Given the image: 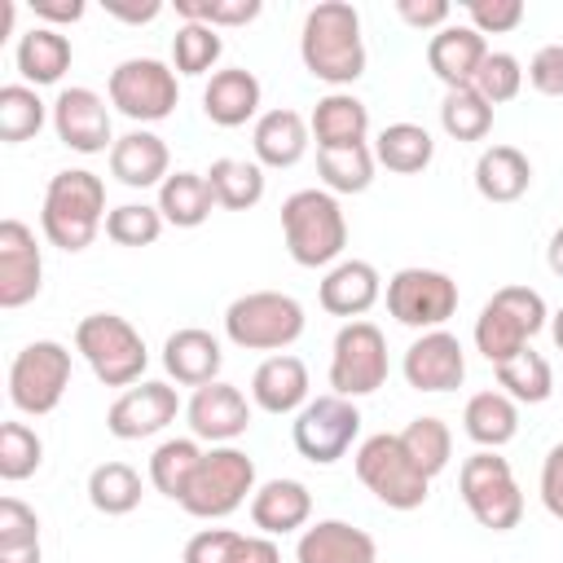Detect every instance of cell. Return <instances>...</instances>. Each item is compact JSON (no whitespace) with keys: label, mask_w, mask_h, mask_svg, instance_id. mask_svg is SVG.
Wrapping results in <instances>:
<instances>
[{"label":"cell","mask_w":563,"mask_h":563,"mask_svg":"<svg viewBox=\"0 0 563 563\" xmlns=\"http://www.w3.org/2000/svg\"><path fill=\"white\" fill-rule=\"evenodd\" d=\"M400 444H405V453L413 457V466H418L427 479H435V475L449 466V457H453V431H449V422L435 418V413H418V418L400 431Z\"/></svg>","instance_id":"obj_40"},{"label":"cell","mask_w":563,"mask_h":563,"mask_svg":"<svg viewBox=\"0 0 563 563\" xmlns=\"http://www.w3.org/2000/svg\"><path fill=\"white\" fill-rule=\"evenodd\" d=\"M251 405L273 418L299 413L308 405V365L290 352H273L268 361H260L251 374Z\"/></svg>","instance_id":"obj_24"},{"label":"cell","mask_w":563,"mask_h":563,"mask_svg":"<svg viewBox=\"0 0 563 563\" xmlns=\"http://www.w3.org/2000/svg\"><path fill=\"white\" fill-rule=\"evenodd\" d=\"M75 352L88 361L92 378L106 387H132L150 365L141 330L119 312H88L75 325Z\"/></svg>","instance_id":"obj_4"},{"label":"cell","mask_w":563,"mask_h":563,"mask_svg":"<svg viewBox=\"0 0 563 563\" xmlns=\"http://www.w3.org/2000/svg\"><path fill=\"white\" fill-rule=\"evenodd\" d=\"M475 189L484 202H519L532 189V163L515 145H488L475 158Z\"/></svg>","instance_id":"obj_31"},{"label":"cell","mask_w":563,"mask_h":563,"mask_svg":"<svg viewBox=\"0 0 563 563\" xmlns=\"http://www.w3.org/2000/svg\"><path fill=\"white\" fill-rule=\"evenodd\" d=\"M440 128L453 141H484L493 132V106L475 88H444L440 101Z\"/></svg>","instance_id":"obj_42"},{"label":"cell","mask_w":563,"mask_h":563,"mask_svg":"<svg viewBox=\"0 0 563 563\" xmlns=\"http://www.w3.org/2000/svg\"><path fill=\"white\" fill-rule=\"evenodd\" d=\"M260 0H176V13L185 22H207V26H246L260 18Z\"/></svg>","instance_id":"obj_47"},{"label":"cell","mask_w":563,"mask_h":563,"mask_svg":"<svg viewBox=\"0 0 563 563\" xmlns=\"http://www.w3.org/2000/svg\"><path fill=\"white\" fill-rule=\"evenodd\" d=\"M523 0H466V18L479 35H506L523 22Z\"/></svg>","instance_id":"obj_48"},{"label":"cell","mask_w":563,"mask_h":563,"mask_svg":"<svg viewBox=\"0 0 563 563\" xmlns=\"http://www.w3.org/2000/svg\"><path fill=\"white\" fill-rule=\"evenodd\" d=\"M312 136H317V150H343V145H365L369 136V106L352 92H325L317 106H312V119H308Z\"/></svg>","instance_id":"obj_29"},{"label":"cell","mask_w":563,"mask_h":563,"mask_svg":"<svg viewBox=\"0 0 563 563\" xmlns=\"http://www.w3.org/2000/svg\"><path fill=\"white\" fill-rule=\"evenodd\" d=\"M545 264H550V273H554V277H563V224L550 233V246H545Z\"/></svg>","instance_id":"obj_58"},{"label":"cell","mask_w":563,"mask_h":563,"mask_svg":"<svg viewBox=\"0 0 563 563\" xmlns=\"http://www.w3.org/2000/svg\"><path fill=\"white\" fill-rule=\"evenodd\" d=\"M462 431L479 444V449H501L519 435V405L501 391V387H488V391H475L462 409Z\"/></svg>","instance_id":"obj_32"},{"label":"cell","mask_w":563,"mask_h":563,"mask_svg":"<svg viewBox=\"0 0 563 563\" xmlns=\"http://www.w3.org/2000/svg\"><path fill=\"white\" fill-rule=\"evenodd\" d=\"M387 383V339L374 321H347L339 325L330 343V387L334 396H369Z\"/></svg>","instance_id":"obj_13"},{"label":"cell","mask_w":563,"mask_h":563,"mask_svg":"<svg viewBox=\"0 0 563 563\" xmlns=\"http://www.w3.org/2000/svg\"><path fill=\"white\" fill-rule=\"evenodd\" d=\"M70 57H75V48L57 26H31L18 35V48H13V66L22 70V79L31 88L57 84L70 70Z\"/></svg>","instance_id":"obj_30"},{"label":"cell","mask_w":563,"mask_h":563,"mask_svg":"<svg viewBox=\"0 0 563 563\" xmlns=\"http://www.w3.org/2000/svg\"><path fill=\"white\" fill-rule=\"evenodd\" d=\"M180 413V396L172 383H158V378H141L132 387H123L110 409H106V431L114 440H145V435H158L167 422H176Z\"/></svg>","instance_id":"obj_15"},{"label":"cell","mask_w":563,"mask_h":563,"mask_svg":"<svg viewBox=\"0 0 563 563\" xmlns=\"http://www.w3.org/2000/svg\"><path fill=\"white\" fill-rule=\"evenodd\" d=\"M260 97H264V88L246 66H224V70H211V79L202 88V114L216 128H242V123L260 119Z\"/></svg>","instance_id":"obj_26"},{"label":"cell","mask_w":563,"mask_h":563,"mask_svg":"<svg viewBox=\"0 0 563 563\" xmlns=\"http://www.w3.org/2000/svg\"><path fill=\"white\" fill-rule=\"evenodd\" d=\"M308 141H312V128L299 110L290 106H277V110H264L251 128V150H255V163L260 167H295L303 154H308Z\"/></svg>","instance_id":"obj_27"},{"label":"cell","mask_w":563,"mask_h":563,"mask_svg":"<svg viewBox=\"0 0 563 563\" xmlns=\"http://www.w3.org/2000/svg\"><path fill=\"white\" fill-rule=\"evenodd\" d=\"M497 369V387L515 400V405H541V400H550V391H554V369H550V361L541 356V352H532V347H523L519 356H510V361H501V365H493Z\"/></svg>","instance_id":"obj_38"},{"label":"cell","mask_w":563,"mask_h":563,"mask_svg":"<svg viewBox=\"0 0 563 563\" xmlns=\"http://www.w3.org/2000/svg\"><path fill=\"white\" fill-rule=\"evenodd\" d=\"M106 13L110 18H119V22H154L158 13H163V4L158 0H145V4H106Z\"/></svg>","instance_id":"obj_56"},{"label":"cell","mask_w":563,"mask_h":563,"mask_svg":"<svg viewBox=\"0 0 563 563\" xmlns=\"http://www.w3.org/2000/svg\"><path fill=\"white\" fill-rule=\"evenodd\" d=\"M220 365H224L220 339L211 330H202V325H180L163 343V369L180 387H207V383H216L220 378Z\"/></svg>","instance_id":"obj_25"},{"label":"cell","mask_w":563,"mask_h":563,"mask_svg":"<svg viewBox=\"0 0 563 563\" xmlns=\"http://www.w3.org/2000/svg\"><path fill=\"white\" fill-rule=\"evenodd\" d=\"M488 57V40L471 22H449L427 40V66L444 88H471Z\"/></svg>","instance_id":"obj_20"},{"label":"cell","mask_w":563,"mask_h":563,"mask_svg":"<svg viewBox=\"0 0 563 563\" xmlns=\"http://www.w3.org/2000/svg\"><path fill=\"white\" fill-rule=\"evenodd\" d=\"M352 466H356V479L387 506V510H418L427 501V488L431 479L413 466V457L405 453L400 444V431H378V435H365L352 453Z\"/></svg>","instance_id":"obj_7"},{"label":"cell","mask_w":563,"mask_h":563,"mask_svg":"<svg viewBox=\"0 0 563 563\" xmlns=\"http://www.w3.org/2000/svg\"><path fill=\"white\" fill-rule=\"evenodd\" d=\"M106 180L88 167H66V172H53L48 176V189H44V207H40V229L44 238L75 255V251H88L92 238L101 233L106 224Z\"/></svg>","instance_id":"obj_2"},{"label":"cell","mask_w":563,"mask_h":563,"mask_svg":"<svg viewBox=\"0 0 563 563\" xmlns=\"http://www.w3.org/2000/svg\"><path fill=\"white\" fill-rule=\"evenodd\" d=\"M528 84L541 97H563V44H541L528 62Z\"/></svg>","instance_id":"obj_51"},{"label":"cell","mask_w":563,"mask_h":563,"mask_svg":"<svg viewBox=\"0 0 563 563\" xmlns=\"http://www.w3.org/2000/svg\"><path fill=\"white\" fill-rule=\"evenodd\" d=\"M303 303L286 290H246L224 308V339L246 352H286L303 334Z\"/></svg>","instance_id":"obj_5"},{"label":"cell","mask_w":563,"mask_h":563,"mask_svg":"<svg viewBox=\"0 0 563 563\" xmlns=\"http://www.w3.org/2000/svg\"><path fill=\"white\" fill-rule=\"evenodd\" d=\"M374 145H343V150H317V172L321 185L339 198V194H365L374 185Z\"/></svg>","instance_id":"obj_37"},{"label":"cell","mask_w":563,"mask_h":563,"mask_svg":"<svg viewBox=\"0 0 563 563\" xmlns=\"http://www.w3.org/2000/svg\"><path fill=\"white\" fill-rule=\"evenodd\" d=\"M321 308L330 317H347V321H365V312L383 299V277L369 260H339L325 268L321 290H317Z\"/></svg>","instance_id":"obj_21"},{"label":"cell","mask_w":563,"mask_h":563,"mask_svg":"<svg viewBox=\"0 0 563 563\" xmlns=\"http://www.w3.org/2000/svg\"><path fill=\"white\" fill-rule=\"evenodd\" d=\"M282 238L299 268H325L343 260L347 216L330 189H295L282 202Z\"/></svg>","instance_id":"obj_3"},{"label":"cell","mask_w":563,"mask_h":563,"mask_svg":"<svg viewBox=\"0 0 563 563\" xmlns=\"http://www.w3.org/2000/svg\"><path fill=\"white\" fill-rule=\"evenodd\" d=\"M66 387H70V347L57 339L26 343L9 365V405L18 413H31V418L53 413Z\"/></svg>","instance_id":"obj_10"},{"label":"cell","mask_w":563,"mask_h":563,"mask_svg":"<svg viewBox=\"0 0 563 563\" xmlns=\"http://www.w3.org/2000/svg\"><path fill=\"white\" fill-rule=\"evenodd\" d=\"M541 506L554 519H563V440L550 444V453L541 462Z\"/></svg>","instance_id":"obj_53"},{"label":"cell","mask_w":563,"mask_h":563,"mask_svg":"<svg viewBox=\"0 0 563 563\" xmlns=\"http://www.w3.org/2000/svg\"><path fill=\"white\" fill-rule=\"evenodd\" d=\"M163 211L150 207V202H123V207H110L106 216V238L114 246H154L158 233H163Z\"/></svg>","instance_id":"obj_45"},{"label":"cell","mask_w":563,"mask_h":563,"mask_svg":"<svg viewBox=\"0 0 563 563\" xmlns=\"http://www.w3.org/2000/svg\"><path fill=\"white\" fill-rule=\"evenodd\" d=\"M44 462V440L26 422H0V479H31Z\"/></svg>","instance_id":"obj_44"},{"label":"cell","mask_w":563,"mask_h":563,"mask_svg":"<svg viewBox=\"0 0 563 563\" xmlns=\"http://www.w3.org/2000/svg\"><path fill=\"white\" fill-rule=\"evenodd\" d=\"M255 462L251 453L233 449V444H211L198 462V475L189 484V493L180 497V510L194 519H224L233 515L246 497H255Z\"/></svg>","instance_id":"obj_9"},{"label":"cell","mask_w":563,"mask_h":563,"mask_svg":"<svg viewBox=\"0 0 563 563\" xmlns=\"http://www.w3.org/2000/svg\"><path fill=\"white\" fill-rule=\"evenodd\" d=\"M299 57L303 70L334 92L356 84L365 75V40H361V13L343 0H321L303 13L299 26Z\"/></svg>","instance_id":"obj_1"},{"label":"cell","mask_w":563,"mask_h":563,"mask_svg":"<svg viewBox=\"0 0 563 563\" xmlns=\"http://www.w3.org/2000/svg\"><path fill=\"white\" fill-rule=\"evenodd\" d=\"M44 550L40 545H0V563H40Z\"/></svg>","instance_id":"obj_57"},{"label":"cell","mask_w":563,"mask_h":563,"mask_svg":"<svg viewBox=\"0 0 563 563\" xmlns=\"http://www.w3.org/2000/svg\"><path fill=\"white\" fill-rule=\"evenodd\" d=\"M202 453H207V449H198V440H194V435H176V440H163V444L150 453V484H154L163 497L180 501V497L189 493L194 475H198V462H202Z\"/></svg>","instance_id":"obj_36"},{"label":"cell","mask_w":563,"mask_h":563,"mask_svg":"<svg viewBox=\"0 0 563 563\" xmlns=\"http://www.w3.org/2000/svg\"><path fill=\"white\" fill-rule=\"evenodd\" d=\"M550 334H554V347L563 352V308H559V312L550 317Z\"/></svg>","instance_id":"obj_59"},{"label":"cell","mask_w":563,"mask_h":563,"mask_svg":"<svg viewBox=\"0 0 563 563\" xmlns=\"http://www.w3.org/2000/svg\"><path fill=\"white\" fill-rule=\"evenodd\" d=\"M106 97L132 123H158V119H167L176 110L180 84H176V70L167 62H158V57H123L110 70Z\"/></svg>","instance_id":"obj_11"},{"label":"cell","mask_w":563,"mask_h":563,"mask_svg":"<svg viewBox=\"0 0 563 563\" xmlns=\"http://www.w3.org/2000/svg\"><path fill=\"white\" fill-rule=\"evenodd\" d=\"M224 53V40L207 22H180L172 35V70L176 75H207Z\"/></svg>","instance_id":"obj_43"},{"label":"cell","mask_w":563,"mask_h":563,"mask_svg":"<svg viewBox=\"0 0 563 563\" xmlns=\"http://www.w3.org/2000/svg\"><path fill=\"white\" fill-rule=\"evenodd\" d=\"M44 119H53V106H44L31 84H4L0 88V141L4 145H22L31 136H40Z\"/></svg>","instance_id":"obj_39"},{"label":"cell","mask_w":563,"mask_h":563,"mask_svg":"<svg viewBox=\"0 0 563 563\" xmlns=\"http://www.w3.org/2000/svg\"><path fill=\"white\" fill-rule=\"evenodd\" d=\"M154 207L163 211L167 224H176V229H198V224L211 216L216 194H211V185H207L202 172H172V176L158 185V202H154Z\"/></svg>","instance_id":"obj_34"},{"label":"cell","mask_w":563,"mask_h":563,"mask_svg":"<svg viewBox=\"0 0 563 563\" xmlns=\"http://www.w3.org/2000/svg\"><path fill=\"white\" fill-rule=\"evenodd\" d=\"M361 435V409L347 396H317L295 413L290 440L312 466H334Z\"/></svg>","instance_id":"obj_14"},{"label":"cell","mask_w":563,"mask_h":563,"mask_svg":"<svg viewBox=\"0 0 563 563\" xmlns=\"http://www.w3.org/2000/svg\"><path fill=\"white\" fill-rule=\"evenodd\" d=\"M457 493L471 510V519L488 532H510L523 519V493L510 471V462L497 449H479L457 471Z\"/></svg>","instance_id":"obj_8"},{"label":"cell","mask_w":563,"mask_h":563,"mask_svg":"<svg viewBox=\"0 0 563 563\" xmlns=\"http://www.w3.org/2000/svg\"><path fill=\"white\" fill-rule=\"evenodd\" d=\"M251 409H255V405L242 396V387L216 378V383H207V387H194V396H189V405H185V418H189L194 440L233 444L238 435H246Z\"/></svg>","instance_id":"obj_19"},{"label":"cell","mask_w":563,"mask_h":563,"mask_svg":"<svg viewBox=\"0 0 563 563\" xmlns=\"http://www.w3.org/2000/svg\"><path fill=\"white\" fill-rule=\"evenodd\" d=\"M400 374L413 391H453L466 383V352H462L457 334L427 330L405 347Z\"/></svg>","instance_id":"obj_18"},{"label":"cell","mask_w":563,"mask_h":563,"mask_svg":"<svg viewBox=\"0 0 563 563\" xmlns=\"http://www.w3.org/2000/svg\"><path fill=\"white\" fill-rule=\"evenodd\" d=\"M44 286V255L35 229L22 220H0V308H22Z\"/></svg>","instance_id":"obj_17"},{"label":"cell","mask_w":563,"mask_h":563,"mask_svg":"<svg viewBox=\"0 0 563 563\" xmlns=\"http://www.w3.org/2000/svg\"><path fill=\"white\" fill-rule=\"evenodd\" d=\"M550 325V308L532 286H501L475 317V347L488 365H501L528 347L532 334Z\"/></svg>","instance_id":"obj_6"},{"label":"cell","mask_w":563,"mask_h":563,"mask_svg":"<svg viewBox=\"0 0 563 563\" xmlns=\"http://www.w3.org/2000/svg\"><path fill=\"white\" fill-rule=\"evenodd\" d=\"M374 158H378V167H387L396 176H413V172L431 167L435 141H431V132L422 123H405L400 119V123H387L374 136Z\"/></svg>","instance_id":"obj_33"},{"label":"cell","mask_w":563,"mask_h":563,"mask_svg":"<svg viewBox=\"0 0 563 563\" xmlns=\"http://www.w3.org/2000/svg\"><path fill=\"white\" fill-rule=\"evenodd\" d=\"M233 563H282V550L273 537L255 532V537H242L238 550H233Z\"/></svg>","instance_id":"obj_55"},{"label":"cell","mask_w":563,"mask_h":563,"mask_svg":"<svg viewBox=\"0 0 563 563\" xmlns=\"http://www.w3.org/2000/svg\"><path fill=\"white\" fill-rule=\"evenodd\" d=\"M53 132L75 154H106L119 136L110 128V106L92 88H62L53 101Z\"/></svg>","instance_id":"obj_16"},{"label":"cell","mask_w":563,"mask_h":563,"mask_svg":"<svg viewBox=\"0 0 563 563\" xmlns=\"http://www.w3.org/2000/svg\"><path fill=\"white\" fill-rule=\"evenodd\" d=\"M387 312L409 330H444V321L457 312V282L440 268H400L387 277Z\"/></svg>","instance_id":"obj_12"},{"label":"cell","mask_w":563,"mask_h":563,"mask_svg":"<svg viewBox=\"0 0 563 563\" xmlns=\"http://www.w3.org/2000/svg\"><path fill=\"white\" fill-rule=\"evenodd\" d=\"M0 545H40V515L22 497H0Z\"/></svg>","instance_id":"obj_49"},{"label":"cell","mask_w":563,"mask_h":563,"mask_svg":"<svg viewBox=\"0 0 563 563\" xmlns=\"http://www.w3.org/2000/svg\"><path fill=\"white\" fill-rule=\"evenodd\" d=\"M31 13L40 18V26H62V22H79L88 4L84 0H31Z\"/></svg>","instance_id":"obj_54"},{"label":"cell","mask_w":563,"mask_h":563,"mask_svg":"<svg viewBox=\"0 0 563 563\" xmlns=\"http://www.w3.org/2000/svg\"><path fill=\"white\" fill-rule=\"evenodd\" d=\"M295 563H378V545L347 519H317L299 532Z\"/></svg>","instance_id":"obj_23"},{"label":"cell","mask_w":563,"mask_h":563,"mask_svg":"<svg viewBox=\"0 0 563 563\" xmlns=\"http://www.w3.org/2000/svg\"><path fill=\"white\" fill-rule=\"evenodd\" d=\"M202 176L224 211H251L264 198V167L255 158H216Z\"/></svg>","instance_id":"obj_35"},{"label":"cell","mask_w":563,"mask_h":563,"mask_svg":"<svg viewBox=\"0 0 563 563\" xmlns=\"http://www.w3.org/2000/svg\"><path fill=\"white\" fill-rule=\"evenodd\" d=\"M110 176L128 189H154L172 176V150L158 132L132 128L110 145Z\"/></svg>","instance_id":"obj_22"},{"label":"cell","mask_w":563,"mask_h":563,"mask_svg":"<svg viewBox=\"0 0 563 563\" xmlns=\"http://www.w3.org/2000/svg\"><path fill=\"white\" fill-rule=\"evenodd\" d=\"M523 79H528V70H523V62H519L515 53L488 48V57H484V66H479V75H475L471 88H475L488 106H501V101H515V97H519Z\"/></svg>","instance_id":"obj_46"},{"label":"cell","mask_w":563,"mask_h":563,"mask_svg":"<svg viewBox=\"0 0 563 563\" xmlns=\"http://www.w3.org/2000/svg\"><path fill=\"white\" fill-rule=\"evenodd\" d=\"M396 13H400V22H409L413 31H431V35L453 22L449 0H396Z\"/></svg>","instance_id":"obj_52"},{"label":"cell","mask_w":563,"mask_h":563,"mask_svg":"<svg viewBox=\"0 0 563 563\" xmlns=\"http://www.w3.org/2000/svg\"><path fill=\"white\" fill-rule=\"evenodd\" d=\"M88 501L101 515H132L141 506V475L128 462H101L88 471Z\"/></svg>","instance_id":"obj_41"},{"label":"cell","mask_w":563,"mask_h":563,"mask_svg":"<svg viewBox=\"0 0 563 563\" xmlns=\"http://www.w3.org/2000/svg\"><path fill=\"white\" fill-rule=\"evenodd\" d=\"M312 519V493L303 479H264L251 497V523L264 537H286L308 528Z\"/></svg>","instance_id":"obj_28"},{"label":"cell","mask_w":563,"mask_h":563,"mask_svg":"<svg viewBox=\"0 0 563 563\" xmlns=\"http://www.w3.org/2000/svg\"><path fill=\"white\" fill-rule=\"evenodd\" d=\"M238 541H242V532H233V528H202L185 541L180 563H233Z\"/></svg>","instance_id":"obj_50"}]
</instances>
